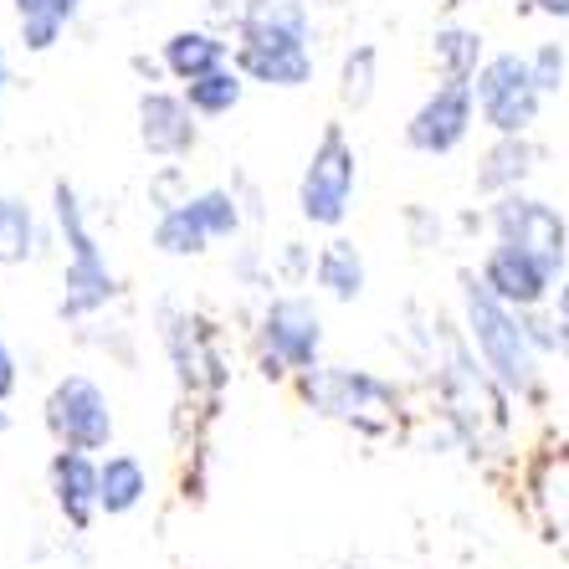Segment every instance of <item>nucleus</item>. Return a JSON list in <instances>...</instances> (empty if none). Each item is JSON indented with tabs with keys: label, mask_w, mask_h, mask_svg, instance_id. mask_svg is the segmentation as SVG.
<instances>
[{
	"label": "nucleus",
	"mask_w": 569,
	"mask_h": 569,
	"mask_svg": "<svg viewBox=\"0 0 569 569\" xmlns=\"http://www.w3.org/2000/svg\"><path fill=\"white\" fill-rule=\"evenodd\" d=\"M47 426L52 437L72 451H103L108 437H113V411H108V396L93 380L82 375H67L62 385L47 400Z\"/></svg>",
	"instance_id": "423d86ee"
},
{
	"label": "nucleus",
	"mask_w": 569,
	"mask_h": 569,
	"mask_svg": "<svg viewBox=\"0 0 569 569\" xmlns=\"http://www.w3.org/2000/svg\"><path fill=\"white\" fill-rule=\"evenodd\" d=\"M492 231H498V241H508V247L533 252L549 272H559L569 257V226L549 200L508 190V196H498V206H492Z\"/></svg>",
	"instance_id": "20e7f679"
},
{
	"label": "nucleus",
	"mask_w": 569,
	"mask_h": 569,
	"mask_svg": "<svg viewBox=\"0 0 569 569\" xmlns=\"http://www.w3.org/2000/svg\"><path fill=\"white\" fill-rule=\"evenodd\" d=\"M139 139L159 159L190 154L196 149V108H190V98H174V93L139 98Z\"/></svg>",
	"instance_id": "1a4fd4ad"
},
{
	"label": "nucleus",
	"mask_w": 569,
	"mask_h": 569,
	"mask_svg": "<svg viewBox=\"0 0 569 569\" xmlns=\"http://www.w3.org/2000/svg\"><path fill=\"white\" fill-rule=\"evenodd\" d=\"M529 67H533V78H539L543 98H549V93H559V88H565L569 57H565V47H559V41H539V47H533V52H529Z\"/></svg>",
	"instance_id": "b1692460"
},
{
	"label": "nucleus",
	"mask_w": 569,
	"mask_h": 569,
	"mask_svg": "<svg viewBox=\"0 0 569 569\" xmlns=\"http://www.w3.org/2000/svg\"><path fill=\"white\" fill-rule=\"evenodd\" d=\"M533 170V144L523 133H498V144L482 154V170H477V190H488V196H508L529 180Z\"/></svg>",
	"instance_id": "4468645a"
},
{
	"label": "nucleus",
	"mask_w": 569,
	"mask_h": 569,
	"mask_svg": "<svg viewBox=\"0 0 569 569\" xmlns=\"http://www.w3.org/2000/svg\"><path fill=\"white\" fill-rule=\"evenodd\" d=\"M0 93H6V52H0Z\"/></svg>",
	"instance_id": "cd10ccee"
},
{
	"label": "nucleus",
	"mask_w": 569,
	"mask_h": 569,
	"mask_svg": "<svg viewBox=\"0 0 569 569\" xmlns=\"http://www.w3.org/2000/svg\"><path fill=\"white\" fill-rule=\"evenodd\" d=\"M186 98H190V108H196V113L221 119V113H231V108L241 103V72L221 67V72H211V78L186 82Z\"/></svg>",
	"instance_id": "4be33fe9"
},
{
	"label": "nucleus",
	"mask_w": 569,
	"mask_h": 569,
	"mask_svg": "<svg viewBox=\"0 0 569 569\" xmlns=\"http://www.w3.org/2000/svg\"><path fill=\"white\" fill-rule=\"evenodd\" d=\"M482 282H488V288L498 292L508 308H539L543 298H549L555 272H549V267H543L533 252H523V247L498 241V247L488 252V262H482Z\"/></svg>",
	"instance_id": "6e6552de"
},
{
	"label": "nucleus",
	"mask_w": 569,
	"mask_h": 569,
	"mask_svg": "<svg viewBox=\"0 0 569 569\" xmlns=\"http://www.w3.org/2000/svg\"><path fill=\"white\" fill-rule=\"evenodd\" d=\"M62 6H67V16H72V11H78V0H62Z\"/></svg>",
	"instance_id": "c756f323"
},
{
	"label": "nucleus",
	"mask_w": 569,
	"mask_h": 569,
	"mask_svg": "<svg viewBox=\"0 0 569 569\" xmlns=\"http://www.w3.org/2000/svg\"><path fill=\"white\" fill-rule=\"evenodd\" d=\"M339 98L349 108H365L375 98V47H355L345 57V72H339Z\"/></svg>",
	"instance_id": "5701e85b"
},
{
	"label": "nucleus",
	"mask_w": 569,
	"mask_h": 569,
	"mask_svg": "<svg viewBox=\"0 0 569 569\" xmlns=\"http://www.w3.org/2000/svg\"><path fill=\"white\" fill-rule=\"evenodd\" d=\"M0 437H6V411H0Z\"/></svg>",
	"instance_id": "7c9ffc66"
},
{
	"label": "nucleus",
	"mask_w": 569,
	"mask_h": 569,
	"mask_svg": "<svg viewBox=\"0 0 569 569\" xmlns=\"http://www.w3.org/2000/svg\"><path fill=\"white\" fill-rule=\"evenodd\" d=\"M164 67H170L180 82H196V78H211L226 67V41L211 37V31H174L164 41Z\"/></svg>",
	"instance_id": "2eb2a0df"
},
{
	"label": "nucleus",
	"mask_w": 569,
	"mask_h": 569,
	"mask_svg": "<svg viewBox=\"0 0 569 569\" xmlns=\"http://www.w3.org/2000/svg\"><path fill=\"white\" fill-rule=\"evenodd\" d=\"M241 41H303L308 47V6L303 0H247Z\"/></svg>",
	"instance_id": "ddd939ff"
},
{
	"label": "nucleus",
	"mask_w": 569,
	"mask_h": 569,
	"mask_svg": "<svg viewBox=\"0 0 569 569\" xmlns=\"http://www.w3.org/2000/svg\"><path fill=\"white\" fill-rule=\"evenodd\" d=\"M16 21H21V41L31 52H47V47H57L72 16H67L62 0H16Z\"/></svg>",
	"instance_id": "aec40b11"
},
{
	"label": "nucleus",
	"mask_w": 569,
	"mask_h": 569,
	"mask_svg": "<svg viewBox=\"0 0 569 569\" xmlns=\"http://www.w3.org/2000/svg\"><path fill=\"white\" fill-rule=\"evenodd\" d=\"M349 196H355V149H349L345 129L329 123L303 170L298 206H303V216L313 226H339L349 216Z\"/></svg>",
	"instance_id": "7ed1b4c3"
},
{
	"label": "nucleus",
	"mask_w": 569,
	"mask_h": 569,
	"mask_svg": "<svg viewBox=\"0 0 569 569\" xmlns=\"http://www.w3.org/2000/svg\"><path fill=\"white\" fill-rule=\"evenodd\" d=\"M262 333H267V345H272V355L282 365H292V370H308L318 359V313L303 298H278V303L267 308Z\"/></svg>",
	"instance_id": "9d476101"
},
{
	"label": "nucleus",
	"mask_w": 569,
	"mask_h": 569,
	"mask_svg": "<svg viewBox=\"0 0 569 569\" xmlns=\"http://www.w3.org/2000/svg\"><path fill=\"white\" fill-rule=\"evenodd\" d=\"M472 119H477L472 82H441L437 93L411 113V123H406V144H411L416 154H451V149L467 139Z\"/></svg>",
	"instance_id": "0eeeda50"
},
{
	"label": "nucleus",
	"mask_w": 569,
	"mask_h": 569,
	"mask_svg": "<svg viewBox=\"0 0 569 569\" xmlns=\"http://www.w3.org/2000/svg\"><path fill=\"white\" fill-rule=\"evenodd\" d=\"M472 93H477V113H482V123L492 133H529L543 108L539 78H533L529 57H518V52L488 57L482 72L472 78Z\"/></svg>",
	"instance_id": "f03ea898"
},
{
	"label": "nucleus",
	"mask_w": 569,
	"mask_h": 569,
	"mask_svg": "<svg viewBox=\"0 0 569 569\" xmlns=\"http://www.w3.org/2000/svg\"><path fill=\"white\" fill-rule=\"evenodd\" d=\"M98 472L103 467L88 462V451H72L62 447L52 462V488H57V503H62L67 523H78V529H88L93 523V513L103 503H98Z\"/></svg>",
	"instance_id": "f8f14e48"
},
{
	"label": "nucleus",
	"mask_w": 569,
	"mask_h": 569,
	"mask_svg": "<svg viewBox=\"0 0 569 569\" xmlns=\"http://www.w3.org/2000/svg\"><path fill=\"white\" fill-rule=\"evenodd\" d=\"M318 288H329L339 303L365 292V262H359V252L349 241H329L323 247V257H318Z\"/></svg>",
	"instance_id": "a211bd4d"
},
{
	"label": "nucleus",
	"mask_w": 569,
	"mask_h": 569,
	"mask_svg": "<svg viewBox=\"0 0 569 569\" xmlns=\"http://www.w3.org/2000/svg\"><path fill=\"white\" fill-rule=\"evenodd\" d=\"M559 323H569V282L559 288Z\"/></svg>",
	"instance_id": "bb28decb"
},
{
	"label": "nucleus",
	"mask_w": 569,
	"mask_h": 569,
	"mask_svg": "<svg viewBox=\"0 0 569 569\" xmlns=\"http://www.w3.org/2000/svg\"><path fill=\"white\" fill-rule=\"evenodd\" d=\"M144 492H149V472L139 457H108L103 472H98V503H103V513H129V508H139Z\"/></svg>",
	"instance_id": "f3484780"
},
{
	"label": "nucleus",
	"mask_w": 569,
	"mask_h": 569,
	"mask_svg": "<svg viewBox=\"0 0 569 569\" xmlns=\"http://www.w3.org/2000/svg\"><path fill=\"white\" fill-rule=\"evenodd\" d=\"M237 72L267 88H303L313 72L303 41H241L237 47Z\"/></svg>",
	"instance_id": "9b49d317"
},
{
	"label": "nucleus",
	"mask_w": 569,
	"mask_h": 569,
	"mask_svg": "<svg viewBox=\"0 0 569 569\" xmlns=\"http://www.w3.org/2000/svg\"><path fill=\"white\" fill-rule=\"evenodd\" d=\"M559 345H565V355H569V323H565V329H559Z\"/></svg>",
	"instance_id": "c85d7f7f"
},
{
	"label": "nucleus",
	"mask_w": 569,
	"mask_h": 569,
	"mask_svg": "<svg viewBox=\"0 0 569 569\" xmlns=\"http://www.w3.org/2000/svg\"><path fill=\"white\" fill-rule=\"evenodd\" d=\"M462 303H467V323H472V339L488 359V370L508 385V390H529L533 385V339L529 323H518L513 308L498 298L482 278L462 282Z\"/></svg>",
	"instance_id": "f257e3e1"
},
{
	"label": "nucleus",
	"mask_w": 569,
	"mask_h": 569,
	"mask_svg": "<svg viewBox=\"0 0 569 569\" xmlns=\"http://www.w3.org/2000/svg\"><path fill=\"white\" fill-rule=\"evenodd\" d=\"M539 16H549V21H569V0H529Z\"/></svg>",
	"instance_id": "a878e982"
},
{
	"label": "nucleus",
	"mask_w": 569,
	"mask_h": 569,
	"mask_svg": "<svg viewBox=\"0 0 569 569\" xmlns=\"http://www.w3.org/2000/svg\"><path fill=\"white\" fill-rule=\"evenodd\" d=\"M431 52H437V72L441 82H472L482 72V31L472 27H441L431 37Z\"/></svg>",
	"instance_id": "dca6fc26"
},
{
	"label": "nucleus",
	"mask_w": 569,
	"mask_h": 569,
	"mask_svg": "<svg viewBox=\"0 0 569 569\" xmlns=\"http://www.w3.org/2000/svg\"><path fill=\"white\" fill-rule=\"evenodd\" d=\"M11 390H16V359H11V349L0 345V400L11 396Z\"/></svg>",
	"instance_id": "393cba45"
},
{
	"label": "nucleus",
	"mask_w": 569,
	"mask_h": 569,
	"mask_svg": "<svg viewBox=\"0 0 569 569\" xmlns=\"http://www.w3.org/2000/svg\"><path fill=\"white\" fill-rule=\"evenodd\" d=\"M37 247V226H31V206L16 196H0V267L27 262Z\"/></svg>",
	"instance_id": "412c9836"
},
{
	"label": "nucleus",
	"mask_w": 569,
	"mask_h": 569,
	"mask_svg": "<svg viewBox=\"0 0 569 569\" xmlns=\"http://www.w3.org/2000/svg\"><path fill=\"white\" fill-rule=\"evenodd\" d=\"M206 241H211V231L200 226L196 211H190V200L170 206V211L159 216V226H154V247H159V252H170V257L206 252Z\"/></svg>",
	"instance_id": "6ab92c4d"
},
{
	"label": "nucleus",
	"mask_w": 569,
	"mask_h": 569,
	"mask_svg": "<svg viewBox=\"0 0 569 569\" xmlns=\"http://www.w3.org/2000/svg\"><path fill=\"white\" fill-rule=\"evenodd\" d=\"M57 221H62V237L72 247V262H67V298H62V313H93L98 303H108L113 292V278H108V262L98 257L93 237H88V221H82V206L72 196V186L57 190Z\"/></svg>",
	"instance_id": "39448f33"
}]
</instances>
